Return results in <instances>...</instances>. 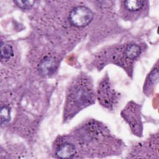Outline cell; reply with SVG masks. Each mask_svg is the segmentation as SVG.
<instances>
[{"mask_svg":"<svg viewBox=\"0 0 159 159\" xmlns=\"http://www.w3.org/2000/svg\"><path fill=\"white\" fill-rule=\"evenodd\" d=\"M93 14L87 7L80 6L73 8L69 16L71 23L78 27H83L88 25L93 20Z\"/></svg>","mask_w":159,"mask_h":159,"instance_id":"1","label":"cell"},{"mask_svg":"<svg viewBox=\"0 0 159 159\" xmlns=\"http://www.w3.org/2000/svg\"><path fill=\"white\" fill-rule=\"evenodd\" d=\"M56 68V62L53 58L45 57L39 64L40 73L45 76L50 75Z\"/></svg>","mask_w":159,"mask_h":159,"instance_id":"2","label":"cell"},{"mask_svg":"<svg viewBox=\"0 0 159 159\" xmlns=\"http://www.w3.org/2000/svg\"><path fill=\"white\" fill-rule=\"evenodd\" d=\"M76 153V148L75 145L70 143H65L62 144L57 149L56 155L60 158H71Z\"/></svg>","mask_w":159,"mask_h":159,"instance_id":"3","label":"cell"},{"mask_svg":"<svg viewBox=\"0 0 159 159\" xmlns=\"http://www.w3.org/2000/svg\"><path fill=\"white\" fill-rule=\"evenodd\" d=\"M14 54L12 47L9 44L1 43V59L2 61H7L9 60Z\"/></svg>","mask_w":159,"mask_h":159,"instance_id":"4","label":"cell"},{"mask_svg":"<svg viewBox=\"0 0 159 159\" xmlns=\"http://www.w3.org/2000/svg\"><path fill=\"white\" fill-rule=\"evenodd\" d=\"M125 7L130 11H138L144 6L145 1L139 0H128L124 1Z\"/></svg>","mask_w":159,"mask_h":159,"instance_id":"5","label":"cell"},{"mask_svg":"<svg viewBox=\"0 0 159 159\" xmlns=\"http://www.w3.org/2000/svg\"><path fill=\"white\" fill-rule=\"evenodd\" d=\"M141 53L140 47L136 44H132L129 45L125 50V54L127 58L130 59H134L137 57Z\"/></svg>","mask_w":159,"mask_h":159,"instance_id":"6","label":"cell"},{"mask_svg":"<svg viewBox=\"0 0 159 159\" xmlns=\"http://www.w3.org/2000/svg\"><path fill=\"white\" fill-rule=\"evenodd\" d=\"M75 98L76 101H78L79 104H84L85 102L88 101L89 98V96L87 91L84 90V89H81L76 91Z\"/></svg>","mask_w":159,"mask_h":159,"instance_id":"7","label":"cell"},{"mask_svg":"<svg viewBox=\"0 0 159 159\" xmlns=\"http://www.w3.org/2000/svg\"><path fill=\"white\" fill-rule=\"evenodd\" d=\"M1 124H5L7 122L11 119V110L10 108L6 106H3L1 107Z\"/></svg>","mask_w":159,"mask_h":159,"instance_id":"8","label":"cell"},{"mask_svg":"<svg viewBox=\"0 0 159 159\" xmlns=\"http://www.w3.org/2000/svg\"><path fill=\"white\" fill-rule=\"evenodd\" d=\"M14 2L21 9H30L34 4L35 3L34 1H14Z\"/></svg>","mask_w":159,"mask_h":159,"instance_id":"9","label":"cell"},{"mask_svg":"<svg viewBox=\"0 0 159 159\" xmlns=\"http://www.w3.org/2000/svg\"><path fill=\"white\" fill-rule=\"evenodd\" d=\"M150 80L152 83H157L158 80V69H154L150 75Z\"/></svg>","mask_w":159,"mask_h":159,"instance_id":"10","label":"cell"}]
</instances>
